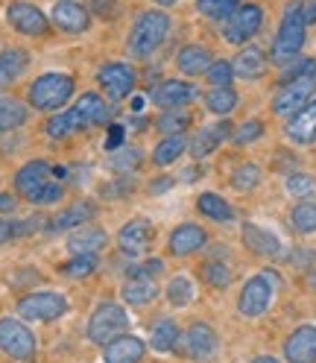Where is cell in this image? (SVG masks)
<instances>
[{
  "label": "cell",
  "mask_w": 316,
  "mask_h": 363,
  "mask_svg": "<svg viewBox=\"0 0 316 363\" xmlns=\"http://www.w3.org/2000/svg\"><path fill=\"white\" fill-rule=\"evenodd\" d=\"M232 135V123L229 121H220V123H214V126H205V129H199L196 135H193V141H191V152L196 155V158H205V155H211L225 138Z\"/></svg>",
  "instance_id": "19"
},
{
  "label": "cell",
  "mask_w": 316,
  "mask_h": 363,
  "mask_svg": "<svg viewBox=\"0 0 316 363\" xmlns=\"http://www.w3.org/2000/svg\"><path fill=\"white\" fill-rule=\"evenodd\" d=\"M261 132H264V126H261L258 121H246V123L235 132V144H249V141L261 138Z\"/></svg>",
  "instance_id": "47"
},
{
  "label": "cell",
  "mask_w": 316,
  "mask_h": 363,
  "mask_svg": "<svg viewBox=\"0 0 316 363\" xmlns=\"http://www.w3.org/2000/svg\"><path fill=\"white\" fill-rule=\"evenodd\" d=\"M30 67V53L24 48H6L0 50V88L12 85L15 79H21Z\"/></svg>",
  "instance_id": "21"
},
{
  "label": "cell",
  "mask_w": 316,
  "mask_h": 363,
  "mask_svg": "<svg viewBox=\"0 0 316 363\" xmlns=\"http://www.w3.org/2000/svg\"><path fill=\"white\" fill-rule=\"evenodd\" d=\"M293 225L305 235L316 232V202H299V206L293 208Z\"/></svg>",
  "instance_id": "39"
},
{
  "label": "cell",
  "mask_w": 316,
  "mask_h": 363,
  "mask_svg": "<svg viewBox=\"0 0 316 363\" xmlns=\"http://www.w3.org/2000/svg\"><path fill=\"white\" fill-rule=\"evenodd\" d=\"M64 311H67V299L59 296V293H50V290H38L24 299H18V313L24 316V320H33V323L59 320Z\"/></svg>",
  "instance_id": "6"
},
{
  "label": "cell",
  "mask_w": 316,
  "mask_h": 363,
  "mask_svg": "<svg viewBox=\"0 0 316 363\" xmlns=\"http://www.w3.org/2000/svg\"><path fill=\"white\" fill-rule=\"evenodd\" d=\"M261 24H264V12L255 4H243L229 15V21H225V27H222V35L232 44H243L261 30Z\"/></svg>",
  "instance_id": "10"
},
{
  "label": "cell",
  "mask_w": 316,
  "mask_h": 363,
  "mask_svg": "<svg viewBox=\"0 0 316 363\" xmlns=\"http://www.w3.org/2000/svg\"><path fill=\"white\" fill-rule=\"evenodd\" d=\"M97 82L111 100H123V97L132 94V88H135V71L126 62H108V65L100 67Z\"/></svg>",
  "instance_id": "11"
},
{
  "label": "cell",
  "mask_w": 316,
  "mask_h": 363,
  "mask_svg": "<svg viewBox=\"0 0 316 363\" xmlns=\"http://www.w3.org/2000/svg\"><path fill=\"white\" fill-rule=\"evenodd\" d=\"M118 243H120V249H123L126 255H141V252H147L149 243H152V225H149L144 217L129 220L123 229L118 232Z\"/></svg>",
  "instance_id": "15"
},
{
  "label": "cell",
  "mask_w": 316,
  "mask_h": 363,
  "mask_svg": "<svg viewBox=\"0 0 316 363\" xmlns=\"http://www.w3.org/2000/svg\"><path fill=\"white\" fill-rule=\"evenodd\" d=\"M62 269H64V276L82 279V276H88V272L97 269V255H77L74 261H67Z\"/></svg>",
  "instance_id": "45"
},
{
  "label": "cell",
  "mask_w": 316,
  "mask_h": 363,
  "mask_svg": "<svg viewBox=\"0 0 316 363\" xmlns=\"http://www.w3.org/2000/svg\"><path fill=\"white\" fill-rule=\"evenodd\" d=\"M276 284H278V276L276 272H258V276H252L249 281L243 284V293H240V313L243 316H261L269 302H273V293H276Z\"/></svg>",
  "instance_id": "5"
},
{
  "label": "cell",
  "mask_w": 316,
  "mask_h": 363,
  "mask_svg": "<svg viewBox=\"0 0 316 363\" xmlns=\"http://www.w3.org/2000/svg\"><path fill=\"white\" fill-rule=\"evenodd\" d=\"M74 115L79 121V129L103 126V123H108V106L100 94H91V91H88V94H82L79 103L74 106Z\"/></svg>",
  "instance_id": "18"
},
{
  "label": "cell",
  "mask_w": 316,
  "mask_h": 363,
  "mask_svg": "<svg viewBox=\"0 0 316 363\" xmlns=\"http://www.w3.org/2000/svg\"><path fill=\"white\" fill-rule=\"evenodd\" d=\"M97 214V206L94 202H88V199H82V202H74L71 208H64L62 214H56L53 217V223L47 225V232H71V229H77V225H82V223H88Z\"/></svg>",
  "instance_id": "22"
},
{
  "label": "cell",
  "mask_w": 316,
  "mask_h": 363,
  "mask_svg": "<svg viewBox=\"0 0 316 363\" xmlns=\"http://www.w3.org/2000/svg\"><path fill=\"white\" fill-rule=\"evenodd\" d=\"M205 77H208V82L214 88H225V85H232V79H235V67L229 62H211Z\"/></svg>",
  "instance_id": "44"
},
{
  "label": "cell",
  "mask_w": 316,
  "mask_h": 363,
  "mask_svg": "<svg viewBox=\"0 0 316 363\" xmlns=\"http://www.w3.org/2000/svg\"><path fill=\"white\" fill-rule=\"evenodd\" d=\"M0 349L12 360H33L35 337L24 323L12 320V316H4V320H0Z\"/></svg>",
  "instance_id": "7"
},
{
  "label": "cell",
  "mask_w": 316,
  "mask_h": 363,
  "mask_svg": "<svg viewBox=\"0 0 316 363\" xmlns=\"http://www.w3.org/2000/svg\"><path fill=\"white\" fill-rule=\"evenodd\" d=\"M106 246V232L103 229H82L67 238V252L71 255H97Z\"/></svg>",
  "instance_id": "27"
},
{
  "label": "cell",
  "mask_w": 316,
  "mask_h": 363,
  "mask_svg": "<svg viewBox=\"0 0 316 363\" xmlns=\"http://www.w3.org/2000/svg\"><path fill=\"white\" fill-rule=\"evenodd\" d=\"M258 182H261V167H258V164H243V167H237V173L232 176V185H235L237 191H252Z\"/></svg>",
  "instance_id": "43"
},
{
  "label": "cell",
  "mask_w": 316,
  "mask_h": 363,
  "mask_svg": "<svg viewBox=\"0 0 316 363\" xmlns=\"http://www.w3.org/2000/svg\"><path fill=\"white\" fill-rule=\"evenodd\" d=\"M30 106L38 108V111H53V108H62L67 100L74 97V77L67 74H59V71H50V74H41L38 79H33L30 91Z\"/></svg>",
  "instance_id": "2"
},
{
  "label": "cell",
  "mask_w": 316,
  "mask_h": 363,
  "mask_svg": "<svg viewBox=\"0 0 316 363\" xmlns=\"http://www.w3.org/2000/svg\"><path fill=\"white\" fill-rule=\"evenodd\" d=\"M205 106L214 111V115H229V111L237 106V94L225 85V88H214L205 94Z\"/></svg>",
  "instance_id": "34"
},
{
  "label": "cell",
  "mask_w": 316,
  "mask_h": 363,
  "mask_svg": "<svg viewBox=\"0 0 316 363\" xmlns=\"http://www.w3.org/2000/svg\"><path fill=\"white\" fill-rule=\"evenodd\" d=\"M185 150H188V138H185L182 132H179V135H167V138L155 147V152H152V162H155L158 167H167V164H173L176 158L182 155Z\"/></svg>",
  "instance_id": "30"
},
{
  "label": "cell",
  "mask_w": 316,
  "mask_h": 363,
  "mask_svg": "<svg viewBox=\"0 0 316 363\" xmlns=\"http://www.w3.org/2000/svg\"><path fill=\"white\" fill-rule=\"evenodd\" d=\"M287 363H316V325L296 328L284 343Z\"/></svg>",
  "instance_id": "14"
},
{
  "label": "cell",
  "mask_w": 316,
  "mask_h": 363,
  "mask_svg": "<svg viewBox=\"0 0 316 363\" xmlns=\"http://www.w3.org/2000/svg\"><path fill=\"white\" fill-rule=\"evenodd\" d=\"M158 296V287H155V281H152V276H135L132 281H126L123 284V302L126 305H147V302H152Z\"/></svg>",
  "instance_id": "29"
},
{
  "label": "cell",
  "mask_w": 316,
  "mask_h": 363,
  "mask_svg": "<svg viewBox=\"0 0 316 363\" xmlns=\"http://www.w3.org/2000/svg\"><path fill=\"white\" fill-rule=\"evenodd\" d=\"M59 199H62V185H59L56 176L50 182H44L38 191H33L27 196V202H33V206H53V202H59Z\"/></svg>",
  "instance_id": "37"
},
{
  "label": "cell",
  "mask_w": 316,
  "mask_h": 363,
  "mask_svg": "<svg viewBox=\"0 0 316 363\" xmlns=\"http://www.w3.org/2000/svg\"><path fill=\"white\" fill-rule=\"evenodd\" d=\"M149 97H152L155 106H162V108H182V106L196 100V88L191 82H182V79H167L162 85H155L149 91Z\"/></svg>",
  "instance_id": "13"
},
{
  "label": "cell",
  "mask_w": 316,
  "mask_h": 363,
  "mask_svg": "<svg viewBox=\"0 0 316 363\" xmlns=\"http://www.w3.org/2000/svg\"><path fill=\"white\" fill-rule=\"evenodd\" d=\"M237 4H240V0H196V9L205 18L220 21V18H229L237 9Z\"/></svg>",
  "instance_id": "36"
},
{
  "label": "cell",
  "mask_w": 316,
  "mask_h": 363,
  "mask_svg": "<svg viewBox=\"0 0 316 363\" xmlns=\"http://www.w3.org/2000/svg\"><path fill=\"white\" fill-rule=\"evenodd\" d=\"M123 147V126L120 123H111L108 126V135H106V150H120Z\"/></svg>",
  "instance_id": "48"
},
{
  "label": "cell",
  "mask_w": 316,
  "mask_h": 363,
  "mask_svg": "<svg viewBox=\"0 0 316 363\" xmlns=\"http://www.w3.org/2000/svg\"><path fill=\"white\" fill-rule=\"evenodd\" d=\"M108 4H118V0H97L94 9H97V12H103V18H108V15H111V12H108Z\"/></svg>",
  "instance_id": "54"
},
{
  "label": "cell",
  "mask_w": 316,
  "mask_h": 363,
  "mask_svg": "<svg viewBox=\"0 0 316 363\" xmlns=\"http://www.w3.org/2000/svg\"><path fill=\"white\" fill-rule=\"evenodd\" d=\"M287 138L293 144H316V103H307L290 118Z\"/></svg>",
  "instance_id": "17"
},
{
  "label": "cell",
  "mask_w": 316,
  "mask_h": 363,
  "mask_svg": "<svg viewBox=\"0 0 316 363\" xmlns=\"http://www.w3.org/2000/svg\"><path fill=\"white\" fill-rule=\"evenodd\" d=\"M191 123V118L185 115V111H167L164 118H158V132H164V135H179V132H185Z\"/></svg>",
  "instance_id": "42"
},
{
  "label": "cell",
  "mask_w": 316,
  "mask_h": 363,
  "mask_svg": "<svg viewBox=\"0 0 316 363\" xmlns=\"http://www.w3.org/2000/svg\"><path fill=\"white\" fill-rule=\"evenodd\" d=\"M287 194L299 196V199H310L316 196V179L313 176H305V173H296L287 179Z\"/></svg>",
  "instance_id": "40"
},
{
  "label": "cell",
  "mask_w": 316,
  "mask_h": 363,
  "mask_svg": "<svg viewBox=\"0 0 316 363\" xmlns=\"http://www.w3.org/2000/svg\"><path fill=\"white\" fill-rule=\"evenodd\" d=\"M179 343V325L173 320H158L152 328V349L155 352H173Z\"/></svg>",
  "instance_id": "33"
},
{
  "label": "cell",
  "mask_w": 316,
  "mask_h": 363,
  "mask_svg": "<svg viewBox=\"0 0 316 363\" xmlns=\"http://www.w3.org/2000/svg\"><path fill=\"white\" fill-rule=\"evenodd\" d=\"M243 240H246V246H249L252 252L266 255V258H276V255L281 252L278 238H276L273 232L261 229V225H252V223H246V225H243Z\"/></svg>",
  "instance_id": "25"
},
{
  "label": "cell",
  "mask_w": 316,
  "mask_h": 363,
  "mask_svg": "<svg viewBox=\"0 0 316 363\" xmlns=\"http://www.w3.org/2000/svg\"><path fill=\"white\" fill-rule=\"evenodd\" d=\"M205 240H208V235L202 232L196 223H182L170 235V252L173 255H191V252H196V249L205 246Z\"/></svg>",
  "instance_id": "23"
},
{
  "label": "cell",
  "mask_w": 316,
  "mask_h": 363,
  "mask_svg": "<svg viewBox=\"0 0 316 363\" xmlns=\"http://www.w3.org/2000/svg\"><path fill=\"white\" fill-rule=\"evenodd\" d=\"M167 299H170L176 308L188 305V302L193 299V284H191V279H185V276H176V279L167 284Z\"/></svg>",
  "instance_id": "38"
},
{
  "label": "cell",
  "mask_w": 316,
  "mask_h": 363,
  "mask_svg": "<svg viewBox=\"0 0 316 363\" xmlns=\"http://www.w3.org/2000/svg\"><path fill=\"white\" fill-rule=\"evenodd\" d=\"M313 88H316V77H293V79H287L284 88L273 100V111L276 115H284V118H293L299 108L307 106V97L313 94Z\"/></svg>",
  "instance_id": "8"
},
{
  "label": "cell",
  "mask_w": 316,
  "mask_h": 363,
  "mask_svg": "<svg viewBox=\"0 0 316 363\" xmlns=\"http://www.w3.org/2000/svg\"><path fill=\"white\" fill-rule=\"evenodd\" d=\"M15 208V196L12 194H0V211H12Z\"/></svg>",
  "instance_id": "52"
},
{
  "label": "cell",
  "mask_w": 316,
  "mask_h": 363,
  "mask_svg": "<svg viewBox=\"0 0 316 363\" xmlns=\"http://www.w3.org/2000/svg\"><path fill=\"white\" fill-rule=\"evenodd\" d=\"M202 279H205L211 287H229L232 272H229V267L220 264V261H208L205 267H202Z\"/></svg>",
  "instance_id": "41"
},
{
  "label": "cell",
  "mask_w": 316,
  "mask_h": 363,
  "mask_svg": "<svg viewBox=\"0 0 316 363\" xmlns=\"http://www.w3.org/2000/svg\"><path fill=\"white\" fill-rule=\"evenodd\" d=\"M152 4H158V6H173L176 0H152Z\"/></svg>",
  "instance_id": "56"
},
{
  "label": "cell",
  "mask_w": 316,
  "mask_h": 363,
  "mask_svg": "<svg viewBox=\"0 0 316 363\" xmlns=\"http://www.w3.org/2000/svg\"><path fill=\"white\" fill-rule=\"evenodd\" d=\"M170 33V18L164 12H158V9H149V12H141L138 18H135V24L129 30V38H126V53L132 59H149L158 48L164 44Z\"/></svg>",
  "instance_id": "1"
},
{
  "label": "cell",
  "mask_w": 316,
  "mask_h": 363,
  "mask_svg": "<svg viewBox=\"0 0 316 363\" xmlns=\"http://www.w3.org/2000/svg\"><path fill=\"white\" fill-rule=\"evenodd\" d=\"M196 206H199L202 214L211 217V220H217V223H229V220L235 217L232 206H229V202H225L222 196H217V194H202V196L196 199Z\"/></svg>",
  "instance_id": "32"
},
{
  "label": "cell",
  "mask_w": 316,
  "mask_h": 363,
  "mask_svg": "<svg viewBox=\"0 0 316 363\" xmlns=\"http://www.w3.org/2000/svg\"><path fill=\"white\" fill-rule=\"evenodd\" d=\"M305 27H307V21L302 15V4L287 6L284 18H281V27H278V35L273 41V62L276 65H287L290 59L299 56L302 44H305Z\"/></svg>",
  "instance_id": "3"
},
{
  "label": "cell",
  "mask_w": 316,
  "mask_h": 363,
  "mask_svg": "<svg viewBox=\"0 0 316 363\" xmlns=\"http://www.w3.org/2000/svg\"><path fill=\"white\" fill-rule=\"evenodd\" d=\"M126 325H129L126 311H123L120 305H115V302H103V305L91 313L85 334H88V340H91V343L106 346V343H111L115 337H120V331H126Z\"/></svg>",
  "instance_id": "4"
},
{
  "label": "cell",
  "mask_w": 316,
  "mask_h": 363,
  "mask_svg": "<svg viewBox=\"0 0 316 363\" xmlns=\"http://www.w3.org/2000/svg\"><path fill=\"white\" fill-rule=\"evenodd\" d=\"M9 238H15V225L9 220H0V243H6Z\"/></svg>",
  "instance_id": "50"
},
{
  "label": "cell",
  "mask_w": 316,
  "mask_h": 363,
  "mask_svg": "<svg viewBox=\"0 0 316 363\" xmlns=\"http://www.w3.org/2000/svg\"><path fill=\"white\" fill-rule=\"evenodd\" d=\"M185 352H188V357H193V360H211L214 352H217V337H214V331H211L208 325H202V323L191 325L188 334H185Z\"/></svg>",
  "instance_id": "16"
},
{
  "label": "cell",
  "mask_w": 316,
  "mask_h": 363,
  "mask_svg": "<svg viewBox=\"0 0 316 363\" xmlns=\"http://www.w3.org/2000/svg\"><path fill=\"white\" fill-rule=\"evenodd\" d=\"M53 179V164H47V162H30V164H24L18 173H15V188L21 191V196H30L33 191H38L44 182H50Z\"/></svg>",
  "instance_id": "20"
},
{
  "label": "cell",
  "mask_w": 316,
  "mask_h": 363,
  "mask_svg": "<svg viewBox=\"0 0 316 363\" xmlns=\"http://www.w3.org/2000/svg\"><path fill=\"white\" fill-rule=\"evenodd\" d=\"M149 188H152V194H164L167 188H173V179H155Z\"/></svg>",
  "instance_id": "51"
},
{
  "label": "cell",
  "mask_w": 316,
  "mask_h": 363,
  "mask_svg": "<svg viewBox=\"0 0 316 363\" xmlns=\"http://www.w3.org/2000/svg\"><path fill=\"white\" fill-rule=\"evenodd\" d=\"M252 363H278V360H276V357H266V354H264V357H255Z\"/></svg>",
  "instance_id": "55"
},
{
  "label": "cell",
  "mask_w": 316,
  "mask_h": 363,
  "mask_svg": "<svg viewBox=\"0 0 316 363\" xmlns=\"http://www.w3.org/2000/svg\"><path fill=\"white\" fill-rule=\"evenodd\" d=\"M302 15H305V21H307V24H313V21H316V4H307V6H302Z\"/></svg>",
  "instance_id": "53"
},
{
  "label": "cell",
  "mask_w": 316,
  "mask_h": 363,
  "mask_svg": "<svg viewBox=\"0 0 316 363\" xmlns=\"http://www.w3.org/2000/svg\"><path fill=\"white\" fill-rule=\"evenodd\" d=\"M141 150H123L120 155H115L111 158V167L115 170H129V167H138L141 164Z\"/></svg>",
  "instance_id": "46"
},
{
  "label": "cell",
  "mask_w": 316,
  "mask_h": 363,
  "mask_svg": "<svg viewBox=\"0 0 316 363\" xmlns=\"http://www.w3.org/2000/svg\"><path fill=\"white\" fill-rule=\"evenodd\" d=\"M77 129H79V121L74 115V108L64 111V115H53L47 121V135L50 138H67V135H74Z\"/></svg>",
  "instance_id": "35"
},
{
  "label": "cell",
  "mask_w": 316,
  "mask_h": 363,
  "mask_svg": "<svg viewBox=\"0 0 316 363\" xmlns=\"http://www.w3.org/2000/svg\"><path fill=\"white\" fill-rule=\"evenodd\" d=\"M53 24L62 30V33H85L88 27H91V15H88V9L82 4H77V0H59V4H53Z\"/></svg>",
  "instance_id": "12"
},
{
  "label": "cell",
  "mask_w": 316,
  "mask_h": 363,
  "mask_svg": "<svg viewBox=\"0 0 316 363\" xmlns=\"http://www.w3.org/2000/svg\"><path fill=\"white\" fill-rule=\"evenodd\" d=\"M235 77H243V79H258L266 67V59H264V50L249 44L246 50H240V56L235 59Z\"/></svg>",
  "instance_id": "28"
},
{
  "label": "cell",
  "mask_w": 316,
  "mask_h": 363,
  "mask_svg": "<svg viewBox=\"0 0 316 363\" xmlns=\"http://www.w3.org/2000/svg\"><path fill=\"white\" fill-rule=\"evenodd\" d=\"M27 106L12 97H0V132H9L21 123H27Z\"/></svg>",
  "instance_id": "31"
},
{
  "label": "cell",
  "mask_w": 316,
  "mask_h": 363,
  "mask_svg": "<svg viewBox=\"0 0 316 363\" xmlns=\"http://www.w3.org/2000/svg\"><path fill=\"white\" fill-rule=\"evenodd\" d=\"M144 357V343L138 337H115L106 343L103 360L106 363H138Z\"/></svg>",
  "instance_id": "24"
},
{
  "label": "cell",
  "mask_w": 316,
  "mask_h": 363,
  "mask_svg": "<svg viewBox=\"0 0 316 363\" xmlns=\"http://www.w3.org/2000/svg\"><path fill=\"white\" fill-rule=\"evenodd\" d=\"M12 225H15V238H27L30 232L41 229V217H33V220H27V223H12Z\"/></svg>",
  "instance_id": "49"
},
{
  "label": "cell",
  "mask_w": 316,
  "mask_h": 363,
  "mask_svg": "<svg viewBox=\"0 0 316 363\" xmlns=\"http://www.w3.org/2000/svg\"><path fill=\"white\" fill-rule=\"evenodd\" d=\"M6 21L15 33L30 35V38H38V35L47 33V15H44L35 4H30V0H15V4H9Z\"/></svg>",
  "instance_id": "9"
},
{
  "label": "cell",
  "mask_w": 316,
  "mask_h": 363,
  "mask_svg": "<svg viewBox=\"0 0 316 363\" xmlns=\"http://www.w3.org/2000/svg\"><path fill=\"white\" fill-rule=\"evenodd\" d=\"M176 65H179V71L191 74V77L205 74L208 65H211V53H208V48H202V44H188V48L179 50Z\"/></svg>",
  "instance_id": "26"
}]
</instances>
